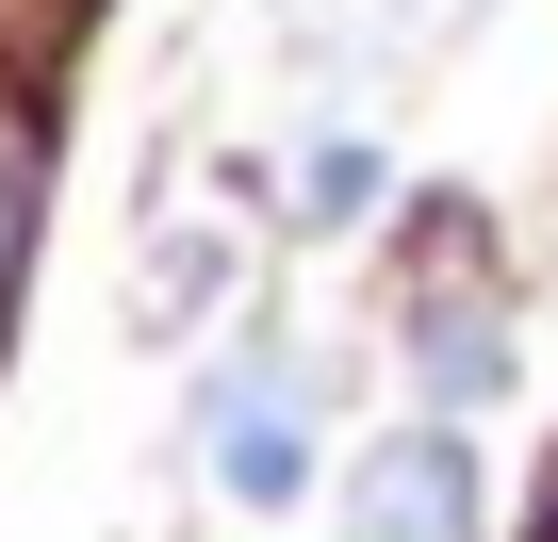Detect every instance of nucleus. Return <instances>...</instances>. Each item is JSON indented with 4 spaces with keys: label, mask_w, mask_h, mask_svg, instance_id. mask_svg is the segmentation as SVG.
Listing matches in <instances>:
<instances>
[{
    "label": "nucleus",
    "mask_w": 558,
    "mask_h": 542,
    "mask_svg": "<svg viewBox=\"0 0 558 542\" xmlns=\"http://www.w3.org/2000/svg\"><path fill=\"white\" fill-rule=\"evenodd\" d=\"M345 542H493V477H476V427L427 411L395 444L345 460Z\"/></svg>",
    "instance_id": "nucleus-1"
},
{
    "label": "nucleus",
    "mask_w": 558,
    "mask_h": 542,
    "mask_svg": "<svg viewBox=\"0 0 558 542\" xmlns=\"http://www.w3.org/2000/svg\"><path fill=\"white\" fill-rule=\"evenodd\" d=\"M197 444H214V493H230V509H296V493H313V395L279 378L263 346H246V362H214Z\"/></svg>",
    "instance_id": "nucleus-2"
},
{
    "label": "nucleus",
    "mask_w": 558,
    "mask_h": 542,
    "mask_svg": "<svg viewBox=\"0 0 558 542\" xmlns=\"http://www.w3.org/2000/svg\"><path fill=\"white\" fill-rule=\"evenodd\" d=\"M411 395H427V411H493V395H509V313H493V297H427Z\"/></svg>",
    "instance_id": "nucleus-3"
},
{
    "label": "nucleus",
    "mask_w": 558,
    "mask_h": 542,
    "mask_svg": "<svg viewBox=\"0 0 558 542\" xmlns=\"http://www.w3.org/2000/svg\"><path fill=\"white\" fill-rule=\"evenodd\" d=\"M378 197H395V165H378V132H313V148H296V214H313V230H362Z\"/></svg>",
    "instance_id": "nucleus-4"
},
{
    "label": "nucleus",
    "mask_w": 558,
    "mask_h": 542,
    "mask_svg": "<svg viewBox=\"0 0 558 542\" xmlns=\"http://www.w3.org/2000/svg\"><path fill=\"white\" fill-rule=\"evenodd\" d=\"M0 263H17V148H0Z\"/></svg>",
    "instance_id": "nucleus-5"
}]
</instances>
